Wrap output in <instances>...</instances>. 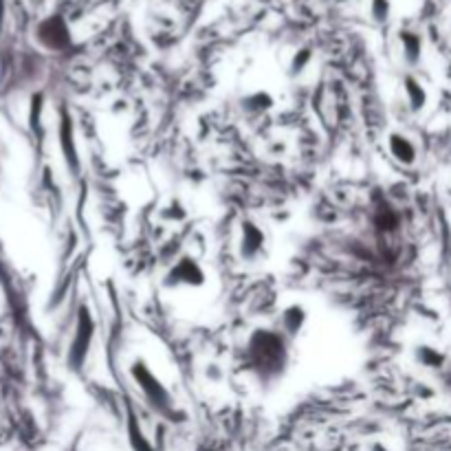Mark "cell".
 I'll return each instance as SVG.
<instances>
[{
  "instance_id": "cell-8",
  "label": "cell",
  "mask_w": 451,
  "mask_h": 451,
  "mask_svg": "<svg viewBox=\"0 0 451 451\" xmlns=\"http://www.w3.org/2000/svg\"><path fill=\"white\" fill-rule=\"evenodd\" d=\"M403 90H405V97H408V103H410L412 113H420L425 108L427 90L423 88V84H420L416 78H405L403 80Z\"/></svg>"
},
{
  "instance_id": "cell-5",
  "label": "cell",
  "mask_w": 451,
  "mask_h": 451,
  "mask_svg": "<svg viewBox=\"0 0 451 451\" xmlns=\"http://www.w3.org/2000/svg\"><path fill=\"white\" fill-rule=\"evenodd\" d=\"M38 40L44 49L49 51H62L71 44V34L69 27L64 24V20L59 16L47 18L40 27H38Z\"/></svg>"
},
{
  "instance_id": "cell-10",
  "label": "cell",
  "mask_w": 451,
  "mask_h": 451,
  "mask_svg": "<svg viewBox=\"0 0 451 451\" xmlns=\"http://www.w3.org/2000/svg\"><path fill=\"white\" fill-rule=\"evenodd\" d=\"M401 47H403V57L408 64H416L420 59V51H423V42L414 31H403L401 34Z\"/></svg>"
},
{
  "instance_id": "cell-4",
  "label": "cell",
  "mask_w": 451,
  "mask_h": 451,
  "mask_svg": "<svg viewBox=\"0 0 451 451\" xmlns=\"http://www.w3.org/2000/svg\"><path fill=\"white\" fill-rule=\"evenodd\" d=\"M205 284V271L203 266L189 258V255H185V258H180L172 269H170V273L165 275V287H170V289H180V287H203Z\"/></svg>"
},
{
  "instance_id": "cell-6",
  "label": "cell",
  "mask_w": 451,
  "mask_h": 451,
  "mask_svg": "<svg viewBox=\"0 0 451 451\" xmlns=\"http://www.w3.org/2000/svg\"><path fill=\"white\" fill-rule=\"evenodd\" d=\"M264 249V231L255 222L245 220L240 227V258L253 262L260 258V253Z\"/></svg>"
},
{
  "instance_id": "cell-13",
  "label": "cell",
  "mask_w": 451,
  "mask_h": 451,
  "mask_svg": "<svg viewBox=\"0 0 451 451\" xmlns=\"http://www.w3.org/2000/svg\"><path fill=\"white\" fill-rule=\"evenodd\" d=\"M308 57H310V53H308V51H302V57H297V55H295V71H302V66L308 62Z\"/></svg>"
},
{
  "instance_id": "cell-11",
  "label": "cell",
  "mask_w": 451,
  "mask_h": 451,
  "mask_svg": "<svg viewBox=\"0 0 451 451\" xmlns=\"http://www.w3.org/2000/svg\"><path fill=\"white\" fill-rule=\"evenodd\" d=\"M416 359H418L425 368H441L443 361H445V357H443L438 350H436V348H429V345H420V348L416 350Z\"/></svg>"
},
{
  "instance_id": "cell-7",
  "label": "cell",
  "mask_w": 451,
  "mask_h": 451,
  "mask_svg": "<svg viewBox=\"0 0 451 451\" xmlns=\"http://www.w3.org/2000/svg\"><path fill=\"white\" fill-rule=\"evenodd\" d=\"M387 150L392 155V159L401 165H414L418 159L416 145L405 134H399V132H392L387 137Z\"/></svg>"
},
{
  "instance_id": "cell-14",
  "label": "cell",
  "mask_w": 451,
  "mask_h": 451,
  "mask_svg": "<svg viewBox=\"0 0 451 451\" xmlns=\"http://www.w3.org/2000/svg\"><path fill=\"white\" fill-rule=\"evenodd\" d=\"M0 13H3V0H0Z\"/></svg>"
},
{
  "instance_id": "cell-3",
  "label": "cell",
  "mask_w": 451,
  "mask_h": 451,
  "mask_svg": "<svg viewBox=\"0 0 451 451\" xmlns=\"http://www.w3.org/2000/svg\"><path fill=\"white\" fill-rule=\"evenodd\" d=\"M95 337V322H93V315L86 306L80 308L78 315V326H75V335L71 339V348H69V364L73 370H80L82 364L88 357L90 350V343H93Z\"/></svg>"
},
{
  "instance_id": "cell-12",
  "label": "cell",
  "mask_w": 451,
  "mask_h": 451,
  "mask_svg": "<svg viewBox=\"0 0 451 451\" xmlns=\"http://www.w3.org/2000/svg\"><path fill=\"white\" fill-rule=\"evenodd\" d=\"M389 11H392V5H389V0H370V18H372L374 22H377V24L387 22Z\"/></svg>"
},
{
  "instance_id": "cell-2",
  "label": "cell",
  "mask_w": 451,
  "mask_h": 451,
  "mask_svg": "<svg viewBox=\"0 0 451 451\" xmlns=\"http://www.w3.org/2000/svg\"><path fill=\"white\" fill-rule=\"evenodd\" d=\"M130 374L134 383L139 385V389L143 392V396L148 399V403L152 405V408L161 414H172V394L168 392V387H165L159 379L157 374L150 370L143 361H134L130 366Z\"/></svg>"
},
{
  "instance_id": "cell-1",
  "label": "cell",
  "mask_w": 451,
  "mask_h": 451,
  "mask_svg": "<svg viewBox=\"0 0 451 451\" xmlns=\"http://www.w3.org/2000/svg\"><path fill=\"white\" fill-rule=\"evenodd\" d=\"M247 357L260 379L273 381L289 366L287 339L278 330H255L247 341Z\"/></svg>"
},
{
  "instance_id": "cell-9",
  "label": "cell",
  "mask_w": 451,
  "mask_h": 451,
  "mask_svg": "<svg viewBox=\"0 0 451 451\" xmlns=\"http://www.w3.org/2000/svg\"><path fill=\"white\" fill-rule=\"evenodd\" d=\"M306 324V310L299 304H291L282 313V330L289 335H297Z\"/></svg>"
}]
</instances>
